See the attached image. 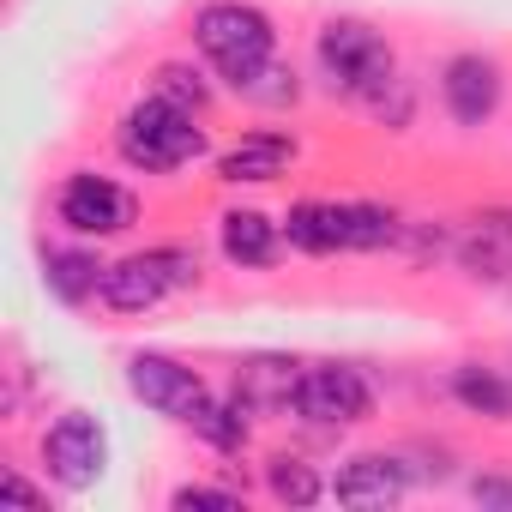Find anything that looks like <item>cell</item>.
<instances>
[{
	"label": "cell",
	"instance_id": "cell-10",
	"mask_svg": "<svg viewBox=\"0 0 512 512\" xmlns=\"http://www.w3.org/2000/svg\"><path fill=\"white\" fill-rule=\"evenodd\" d=\"M440 103L458 127H482L494 109H500V67L488 55H452L440 67Z\"/></svg>",
	"mask_w": 512,
	"mask_h": 512
},
{
	"label": "cell",
	"instance_id": "cell-18",
	"mask_svg": "<svg viewBox=\"0 0 512 512\" xmlns=\"http://www.w3.org/2000/svg\"><path fill=\"white\" fill-rule=\"evenodd\" d=\"M175 506H241V494H235V488H205V482H187V488H175Z\"/></svg>",
	"mask_w": 512,
	"mask_h": 512
},
{
	"label": "cell",
	"instance_id": "cell-15",
	"mask_svg": "<svg viewBox=\"0 0 512 512\" xmlns=\"http://www.w3.org/2000/svg\"><path fill=\"white\" fill-rule=\"evenodd\" d=\"M446 386H452V398H458L470 416H488V422H506V416H512V380H500V374L482 368V362H458Z\"/></svg>",
	"mask_w": 512,
	"mask_h": 512
},
{
	"label": "cell",
	"instance_id": "cell-7",
	"mask_svg": "<svg viewBox=\"0 0 512 512\" xmlns=\"http://www.w3.org/2000/svg\"><path fill=\"white\" fill-rule=\"evenodd\" d=\"M133 217H139V199L97 169L67 175L55 193V223L73 235H121V229H133Z\"/></svg>",
	"mask_w": 512,
	"mask_h": 512
},
{
	"label": "cell",
	"instance_id": "cell-1",
	"mask_svg": "<svg viewBox=\"0 0 512 512\" xmlns=\"http://www.w3.org/2000/svg\"><path fill=\"white\" fill-rule=\"evenodd\" d=\"M193 43L211 61V73L241 97H260L266 79L278 73V31L247 0H205L193 13Z\"/></svg>",
	"mask_w": 512,
	"mask_h": 512
},
{
	"label": "cell",
	"instance_id": "cell-20",
	"mask_svg": "<svg viewBox=\"0 0 512 512\" xmlns=\"http://www.w3.org/2000/svg\"><path fill=\"white\" fill-rule=\"evenodd\" d=\"M7 494H13V500H43V494H37L25 476H7Z\"/></svg>",
	"mask_w": 512,
	"mask_h": 512
},
{
	"label": "cell",
	"instance_id": "cell-14",
	"mask_svg": "<svg viewBox=\"0 0 512 512\" xmlns=\"http://www.w3.org/2000/svg\"><path fill=\"white\" fill-rule=\"evenodd\" d=\"M103 272L109 266H97V253H85V247H49L43 253V284L67 308H85L91 296H103Z\"/></svg>",
	"mask_w": 512,
	"mask_h": 512
},
{
	"label": "cell",
	"instance_id": "cell-13",
	"mask_svg": "<svg viewBox=\"0 0 512 512\" xmlns=\"http://www.w3.org/2000/svg\"><path fill=\"white\" fill-rule=\"evenodd\" d=\"M290 157H296V139L260 127V133H241V139L217 157V175L235 181V187H241V181H272V175L290 169Z\"/></svg>",
	"mask_w": 512,
	"mask_h": 512
},
{
	"label": "cell",
	"instance_id": "cell-3",
	"mask_svg": "<svg viewBox=\"0 0 512 512\" xmlns=\"http://www.w3.org/2000/svg\"><path fill=\"white\" fill-rule=\"evenodd\" d=\"M284 241L296 253H368L398 241V217L386 205H338V199H302L284 217Z\"/></svg>",
	"mask_w": 512,
	"mask_h": 512
},
{
	"label": "cell",
	"instance_id": "cell-4",
	"mask_svg": "<svg viewBox=\"0 0 512 512\" xmlns=\"http://www.w3.org/2000/svg\"><path fill=\"white\" fill-rule=\"evenodd\" d=\"M314 55H320L326 85L344 91V97H380V91L392 85V49H386V37H380L374 25H362V19H332V25L320 31Z\"/></svg>",
	"mask_w": 512,
	"mask_h": 512
},
{
	"label": "cell",
	"instance_id": "cell-16",
	"mask_svg": "<svg viewBox=\"0 0 512 512\" xmlns=\"http://www.w3.org/2000/svg\"><path fill=\"white\" fill-rule=\"evenodd\" d=\"M266 488H272V500H284V506H314V500L332 494V482H320L308 458H272V464H266Z\"/></svg>",
	"mask_w": 512,
	"mask_h": 512
},
{
	"label": "cell",
	"instance_id": "cell-11",
	"mask_svg": "<svg viewBox=\"0 0 512 512\" xmlns=\"http://www.w3.org/2000/svg\"><path fill=\"white\" fill-rule=\"evenodd\" d=\"M404 494H410V464L398 452H356L332 476V500L338 506H392Z\"/></svg>",
	"mask_w": 512,
	"mask_h": 512
},
{
	"label": "cell",
	"instance_id": "cell-12",
	"mask_svg": "<svg viewBox=\"0 0 512 512\" xmlns=\"http://www.w3.org/2000/svg\"><path fill=\"white\" fill-rule=\"evenodd\" d=\"M217 241H223V260H229V266L260 272V266H272V260H278V247H284V223H272L266 211H223Z\"/></svg>",
	"mask_w": 512,
	"mask_h": 512
},
{
	"label": "cell",
	"instance_id": "cell-17",
	"mask_svg": "<svg viewBox=\"0 0 512 512\" xmlns=\"http://www.w3.org/2000/svg\"><path fill=\"white\" fill-rule=\"evenodd\" d=\"M157 91L175 97V103H187V109L205 103V85H199V73H187V67H163V73H157Z\"/></svg>",
	"mask_w": 512,
	"mask_h": 512
},
{
	"label": "cell",
	"instance_id": "cell-19",
	"mask_svg": "<svg viewBox=\"0 0 512 512\" xmlns=\"http://www.w3.org/2000/svg\"><path fill=\"white\" fill-rule=\"evenodd\" d=\"M470 494H476L482 506H512V476H476Z\"/></svg>",
	"mask_w": 512,
	"mask_h": 512
},
{
	"label": "cell",
	"instance_id": "cell-2",
	"mask_svg": "<svg viewBox=\"0 0 512 512\" xmlns=\"http://www.w3.org/2000/svg\"><path fill=\"white\" fill-rule=\"evenodd\" d=\"M115 145H121V157H127L133 169H145V175H169V169H187V163L205 151V127L193 121L187 103L151 91L145 103H133V109L121 115Z\"/></svg>",
	"mask_w": 512,
	"mask_h": 512
},
{
	"label": "cell",
	"instance_id": "cell-6",
	"mask_svg": "<svg viewBox=\"0 0 512 512\" xmlns=\"http://www.w3.org/2000/svg\"><path fill=\"white\" fill-rule=\"evenodd\" d=\"M290 410H296L302 422H314V428H350V422H368L374 386H368V374L350 368V362H314V368L296 374Z\"/></svg>",
	"mask_w": 512,
	"mask_h": 512
},
{
	"label": "cell",
	"instance_id": "cell-8",
	"mask_svg": "<svg viewBox=\"0 0 512 512\" xmlns=\"http://www.w3.org/2000/svg\"><path fill=\"white\" fill-rule=\"evenodd\" d=\"M43 470L61 488L103 482V470H109V434H103V422L91 410H67L61 422H49V434H43Z\"/></svg>",
	"mask_w": 512,
	"mask_h": 512
},
{
	"label": "cell",
	"instance_id": "cell-5",
	"mask_svg": "<svg viewBox=\"0 0 512 512\" xmlns=\"http://www.w3.org/2000/svg\"><path fill=\"white\" fill-rule=\"evenodd\" d=\"M193 278H199V260L187 247H151V253H133V260L103 272V296L97 302L109 314H145V308H157L169 290H181Z\"/></svg>",
	"mask_w": 512,
	"mask_h": 512
},
{
	"label": "cell",
	"instance_id": "cell-9",
	"mask_svg": "<svg viewBox=\"0 0 512 512\" xmlns=\"http://www.w3.org/2000/svg\"><path fill=\"white\" fill-rule=\"evenodd\" d=\"M127 386H133V398L139 404H151L157 416H169V422H193L199 410H205V380L187 368V362H175V356H157V350H139V356H127Z\"/></svg>",
	"mask_w": 512,
	"mask_h": 512
}]
</instances>
